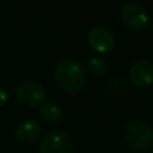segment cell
<instances>
[{"instance_id":"52a82bcc","label":"cell","mask_w":153,"mask_h":153,"mask_svg":"<svg viewBox=\"0 0 153 153\" xmlns=\"http://www.w3.org/2000/svg\"><path fill=\"white\" fill-rule=\"evenodd\" d=\"M131 84L139 88H147L153 85V63L148 60L134 62L129 69Z\"/></svg>"},{"instance_id":"6da1fadb","label":"cell","mask_w":153,"mask_h":153,"mask_svg":"<svg viewBox=\"0 0 153 153\" xmlns=\"http://www.w3.org/2000/svg\"><path fill=\"white\" fill-rule=\"evenodd\" d=\"M55 81L67 93H78L85 85V66L75 59H65L55 68Z\"/></svg>"},{"instance_id":"8992f818","label":"cell","mask_w":153,"mask_h":153,"mask_svg":"<svg viewBox=\"0 0 153 153\" xmlns=\"http://www.w3.org/2000/svg\"><path fill=\"white\" fill-rule=\"evenodd\" d=\"M123 23L131 30H143L149 22L147 11L136 2L127 4L121 12Z\"/></svg>"},{"instance_id":"7c38bea8","label":"cell","mask_w":153,"mask_h":153,"mask_svg":"<svg viewBox=\"0 0 153 153\" xmlns=\"http://www.w3.org/2000/svg\"><path fill=\"white\" fill-rule=\"evenodd\" d=\"M152 27H153V19H152Z\"/></svg>"},{"instance_id":"8fae6325","label":"cell","mask_w":153,"mask_h":153,"mask_svg":"<svg viewBox=\"0 0 153 153\" xmlns=\"http://www.w3.org/2000/svg\"><path fill=\"white\" fill-rule=\"evenodd\" d=\"M6 100H7V92L2 87H0V108L5 105Z\"/></svg>"},{"instance_id":"ba28073f","label":"cell","mask_w":153,"mask_h":153,"mask_svg":"<svg viewBox=\"0 0 153 153\" xmlns=\"http://www.w3.org/2000/svg\"><path fill=\"white\" fill-rule=\"evenodd\" d=\"M41 134V124L35 120L23 121L16 129V137L18 141L24 143L33 142Z\"/></svg>"},{"instance_id":"9c48e42d","label":"cell","mask_w":153,"mask_h":153,"mask_svg":"<svg viewBox=\"0 0 153 153\" xmlns=\"http://www.w3.org/2000/svg\"><path fill=\"white\" fill-rule=\"evenodd\" d=\"M41 116L47 123L56 124L62 118V108L54 102L45 103L41 108Z\"/></svg>"},{"instance_id":"3957f363","label":"cell","mask_w":153,"mask_h":153,"mask_svg":"<svg viewBox=\"0 0 153 153\" xmlns=\"http://www.w3.org/2000/svg\"><path fill=\"white\" fill-rule=\"evenodd\" d=\"M73 139L62 129H55L47 134L39 147V153H72Z\"/></svg>"},{"instance_id":"5b68a950","label":"cell","mask_w":153,"mask_h":153,"mask_svg":"<svg viewBox=\"0 0 153 153\" xmlns=\"http://www.w3.org/2000/svg\"><path fill=\"white\" fill-rule=\"evenodd\" d=\"M87 42L93 51L98 54H105L114 48L115 37L106 26L96 25L88 31Z\"/></svg>"},{"instance_id":"4fadbf2b","label":"cell","mask_w":153,"mask_h":153,"mask_svg":"<svg viewBox=\"0 0 153 153\" xmlns=\"http://www.w3.org/2000/svg\"><path fill=\"white\" fill-rule=\"evenodd\" d=\"M152 153H153V151H152Z\"/></svg>"},{"instance_id":"30bf717a","label":"cell","mask_w":153,"mask_h":153,"mask_svg":"<svg viewBox=\"0 0 153 153\" xmlns=\"http://www.w3.org/2000/svg\"><path fill=\"white\" fill-rule=\"evenodd\" d=\"M86 67H87L88 72L94 76H102L108 71L106 61L99 56H91L86 62Z\"/></svg>"},{"instance_id":"7a4b0ae2","label":"cell","mask_w":153,"mask_h":153,"mask_svg":"<svg viewBox=\"0 0 153 153\" xmlns=\"http://www.w3.org/2000/svg\"><path fill=\"white\" fill-rule=\"evenodd\" d=\"M123 139L130 149L145 151L153 145V130L147 122L142 120H133L127 124Z\"/></svg>"},{"instance_id":"277c9868","label":"cell","mask_w":153,"mask_h":153,"mask_svg":"<svg viewBox=\"0 0 153 153\" xmlns=\"http://www.w3.org/2000/svg\"><path fill=\"white\" fill-rule=\"evenodd\" d=\"M45 88L36 81L20 82L16 88V98L24 106L35 108L42 105L45 100Z\"/></svg>"}]
</instances>
